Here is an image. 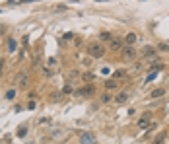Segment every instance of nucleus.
Returning <instances> with one entry per match:
<instances>
[{
  "instance_id": "obj_6",
  "label": "nucleus",
  "mask_w": 169,
  "mask_h": 144,
  "mask_svg": "<svg viewBox=\"0 0 169 144\" xmlns=\"http://www.w3.org/2000/svg\"><path fill=\"white\" fill-rule=\"evenodd\" d=\"M18 84H20V88H27V84H29V76H27V72H20V76H18Z\"/></svg>"
},
{
  "instance_id": "obj_22",
  "label": "nucleus",
  "mask_w": 169,
  "mask_h": 144,
  "mask_svg": "<svg viewBox=\"0 0 169 144\" xmlns=\"http://www.w3.org/2000/svg\"><path fill=\"white\" fill-rule=\"evenodd\" d=\"M27 109H35V101L29 100V103H27Z\"/></svg>"
},
{
  "instance_id": "obj_12",
  "label": "nucleus",
  "mask_w": 169,
  "mask_h": 144,
  "mask_svg": "<svg viewBox=\"0 0 169 144\" xmlns=\"http://www.w3.org/2000/svg\"><path fill=\"white\" fill-rule=\"evenodd\" d=\"M16 49H18V43H16V39H8V51H10V53H14V51H16Z\"/></svg>"
},
{
  "instance_id": "obj_20",
  "label": "nucleus",
  "mask_w": 169,
  "mask_h": 144,
  "mask_svg": "<svg viewBox=\"0 0 169 144\" xmlns=\"http://www.w3.org/2000/svg\"><path fill=\"white\" fill-rule=\"evenodd\" d=\"M158 49H159V51H169V43H161Z\"/></svg>"
},
{
  "instance_id": "obj_23",
  "label": "nucleus",
  "mask_w": 169,
  "mask_h": 144,
  "mask_svg": "<svg viewBox=\"0 0 169 144\" xmlns=\"http://www.w3.org/2000/svg\"><path fill=\"white\" fill-rule=\"evenodd\" d=\"M4 62H6V60H4V58H0V74H2V70H4Z\"/></svg>"
},
{
  "instance_id": "obj_17",
  "label": "nucleus",
  "mask_w": 169,
  "mask_h": 144,
  "mask_svg": "<svg viewBox=\"0 0 169 144\" xmlns=\"http://www.w3.org/2000/svg\"><path fill=\"white\" fill-rule=\"evenodd\" d=\"M6 98H8V100H14V98H16V90H8V92H6Z\"/></svg>"
},
{
  "instance_id": "obj_3",
  "label": "nucleus",
  "mask_w": 169,
  "mask_h": 144,
  "mask_svg": "<svg viewBox=\"0 0 169 144\" xmlns=\"http://www.w3.org/2000/svg\"><path fill=\"white\" fill-rule=\"evenodd\" d=\"M123 58L124 60H134L136 58V49L130 45H123Z\"/></svg>"
},
{
  "instance_id": "obj_5",
  "label": "nucleus",
  "mask_w": 169,
  "mask_h": 144,
  "mask_svg": "<svg viewBox=\"0 0 169 144\" xmlns=\"http://www.w3.org/2000/svg\"><path fill=\"white\" fill-rule=\"evenodd\" d=\"M76 94H78V96H91V94H95V86H93V84H88V86H84V88L76 90Z\"/></svg>"
},
{
  "instance_id": "obj_14",
  "label": "nucleus",
  "mask_w": 169,
  "mask_h": 144,
  "mask_svg": "<svg viewBox=\"0 0 169 144\" xmlns=\"http://www.w3.org/2000/svg\"><path fill=\"white\" fill-rule=\"evenodd\" d=\"M101 101H103V103H111L113 96H111V94H105V96H101Z\"/></svg>"
},
{
  "instance_id": "obj_15",
  "label": "nucleus",
  "mask_w": 169,
  "mask_h": 144,
  "mask_svg": "<svg viewBox=\"0 0 169 144\" xmlns=\"http://www.w3.org/2000/svg\"><path fill=\"white\" fill-rule=\"evenodd\" d=\"M161 96H163V90H161V88H158V90L152 92V98H161Z\"/></svg>"
},
{
  "instance_id": "obj_16",
  "label": "nucleus",
  "mask_w": 169,
  "mask_h": 144,
  "mask_svg": "<svg viewBox=\"0 0 169 144\" xmlns=\"http://www.w3.org/2000/svg\"><path fill=\"white\" fill-rule=\"evenodd\" d=\"M101 39H103V41H111L113 35H111V33H107V31H103V33H101Z\"/></svg>"
},
{
  "instance_id": "obj_21",
  "label": "nucleus",
  "mask_w": 169,
  "mask_h": 144,
  "mask_svg": "<svg viewBox=\"0 0 169 144\" xmlns=\"http://www.w3.org/2000/svg\"><path fill=\"white\" fill-rule=\"evenodd\" d=\"M163 138H165V133H161V134H159V136H158V140H156L154 144H161V142H163Z\"/></svg>"
},
{
  "instance_id": "obj_19",
  "label": "nucleus",
  "mask_w": 169,
  "mask_h": 144,
  "mask_svg": "<svg viewBox=\"0 0 169 144\" xmlns=\"http://www.w3.org/2000/svg\"><path fill=\"white\" fill-rule=\"evenodd\" d=\"M25 133H27V129H25V127H22V129H20V131H18V136H20V138H22V136H25Z\"/></svg>"
},
{
  "instance_id": "obj_7",
  "label": "nucleus",
  "mask_w": 169,
  "mask_h": 144,
  "mask_svg": "<svg viewBox=\"0 0 169 144\" xmlns=\"http://www.w3.org/2000/svg\"><path fill=\"white\" fill-rule=\"evenodd\" d=\"M123 39H119V37H113L111 39V51H119V49H123Z\"/></svg>"
},
{
  "instance_id": "obj_13",
  "label": "nucleus",
  "mask_w": 169,
  "mask_h": 144,
  "mask_svg": "<svg viewBox=\"0 0 169 144\" xmlns=\"http://www.w3.org/2000/svg\"><path fill=\"white\" fill-rule=\"evenodd\" d=\"M124 41H126V45H132V43L136 41V33H126Z\"/></svg>"
},
{
  "instance_id": "obj_10",
  "label": "nucleus",
  "mask_w": 169,
  "mask_h": 144,
  "mask_svg": "<svg viewBox=\"0 0 169 144\" xmlns=\"http://www.w3.org/2000/svg\"><path fill=\"white\" fill-rule=\"evenodd\" d=\"M82 80H84L86 84H91V82L95 80V74H91V72H86V74H84V78H82Z\"/></svg>"
},
{
  "instance_id": "obj_2",
  "label": "nucleus",
  "mask_w": 169,
  "mask_h": 144,
  "mask_svg": "<svg viewBox=\"0 0 169 144\" xmlns=\"http://www.w3.org/2000/svg\"><path fill=\"white\" fill-rule=\"evenodd\" d=\"M78 138H80V144H97L93 133H88V131H82V133L78 134Z\"/></svg>"
},
{
  "instance_id": "obj_11",
  "label": "nucleus",
  "mask_w": 169,
  "mask_h": 144,
  "mask_svg": "<svg viewBox=\"0 0 169 144\" xmlns=\"http://www.w3.org/2000/svg\"><path fill=\"white\" fill-rule=\"evenodd\" d=\"M126 101H128V94H126V92H123V94L117 96V103H126Z\"/></svg>"
},
{
  "instance_id": "obj_8",
  "label": "nucleus",
  "mask_w": 169,
  "mask_h": 144,
  "mask_svg": "<svg viewBox=\"0 0 169 144\" xmlns=\"http://www.w3.org/2000/svg\"><path fill=\"white\" fill-rule=\"evenodd\" d=\"M142 55H144V56L156 55V49H154V47H144V49H142Z\"/></svg>"
},
{
  "instance_id": "obj_18",
  "label": "nucleus",
  "mask_w": 169,
  "mask_h": 144,
  "mask_svg": "<svg viewBox=\"0 0 169 144\" xmlns=\"http://www.w3.org/2000/svg\"><path fill=\"white\" fill-rule=\"evenodd\" d=\"M124 74H126V72H124L123 68H121V70H117V72H115V78H123Z\"/></svg>"
},
{
  "instance_id": "obj_4",
  "label": "nucleus",
  "mask_w": 169,
  "mask_h": 144,
  "mask_svg": "<svg viewBox=\"0 0 169 144\" xmlns=\"http://www.w3.org/2000/svg\"><path fill=\"white\" fill-rule=\"evenodd\" d=\"M150 119H152V113H144V115L138 119V127H140V129H148V127L152 125Z\"/></svg>"
},
{
  "instance_id": "obj_24",
  "label": "nucleus",
  "mask_w": 169,
  "mask_h": 144,
  "mask_svg": "<svg viewBox=\"0 0 169 144\" xmlns=\"http://www.w3.org/2000/svg\"><path fill=\"white\" fill-rule=\"evenodd\" d=\"M2 31H4V29H2V27H0V35H2Z\"/></svg>"
},
{
  "instance_id": "obj_1",
  "label": "nucleus",
  "mask_w": 169,
  "mask_h": 144,
  "mask_svg": "<svg viewBox=\"0 0 169 144\" xmlns=\"http://www.w3.org/2000/svg\"><path fill=\"white\" fill-rule=\"evenodd\" d=\"M88 55L93 56V58H101L105 55V47L101 43H90L88 45Z\"/></svg>"
},
{
  "instance_id": "obj_9",
  "label": "nucleus",
  "mask_w": 169,
  "mask_h": 144,
  "mask_svg": "<svg viewBox=\"0 0 169 144\" xmlns=\"http://www.w3.org/2000/svg\"><path fill=\"white\" fill-rule=\"evenodd\" d=\"M105 88H107V90L119 88V82H117V80H107V82H105Z\"/></svg>"
}]
</instances>
